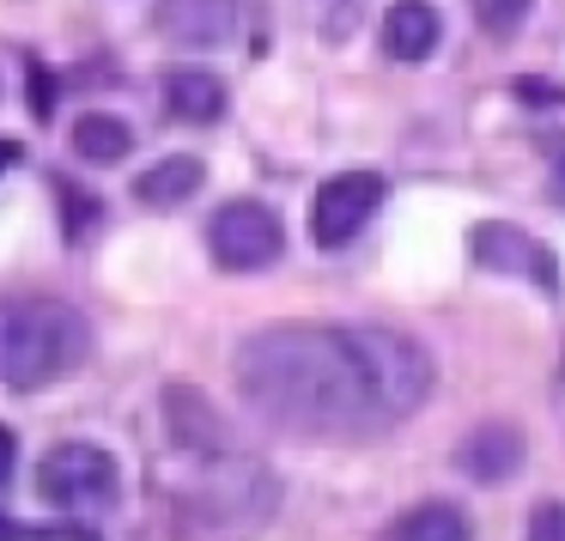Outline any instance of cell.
<instances>
[{
  "instance_id": "1",
  "label": "cell",
  "mask_w": 565,
  "mask_h": 541,
  "mask_svg": "<svg viewBox=\"0 0 565 541\" xmlns=\"http://www.w3.org/2000/svg\"><path fill=\"white\" fill-rule=\"evenodd\" d=\"M237 390L268 426L298 438H377L390 432V407L365 365L359 329L322 322H268L237 341Z\"/></svg>"
},
{
  "instance_id": "2",
  "label": "cell",
  "mask_w": 565,
  "mask_h": 541,
  "mask_svg": "<svg viewBox=\"0 0 565 541\" xmlns=\"http://www.w3.org/2000/svg\"><path fill=\"white\" fill-rule=\"evenodd\" d=\"M92 353V322L67 298H0V383L19 395L50 390Z\"/></svg>"
},
{
  "instance_id": "3",
  "label": "cell",
  "mask_w": 565,
  "mask_h": 541,
  "mask_svg": "<svg viewBox=\"0 0 565 541\" xmlns=\"http://www.w3.org/2000/svg\"><path fill=\"white\" fill-rule=\"evenodd\" d=\"M274 511H280L274 468H262L256 456H237V450L213 456V468L183 499V523L195 535H256Z\"/></svg>"
},
{
  "instance_id": "4",
  "label": "cell",
  "mask_w": 565,
  "mask_h": 541,
  "mask_svg": "<svg viewBox=\"0 0 565 541\" xmlns=\"http://www.w3.org/2000/svg\"><path fill=\"white\" fill-rule=\"evenodd\" d=\"M38 492L50 505H62V511H110L116 492H122V468H116V456L98 450V444L67 438L43 456Z\"/></svg>"
},
{
  "instance_id": "5",
  "label": "cell",
  "mask_w": 565,
  "mask_h": 541,
  "mask_svg": "<svg viewBox=\"0 0 565 541\" xmlns=\"http://www.w3.org/2000/svg\"><path fill=\"white\" fill-rule=\"evenodd\" d=\"M359 347H365V365H371V378H377V395H383L395 426H402L407 414H419L431 383H438V365H431L426 347L402 329H359Z\"/></svg>"
},
{
  "instance_id": "6",
  "label": "cell",
  "mask_w": 565,
  "mask_h": 541,
  "mask_svg": "<svg viewBox=\"0 0 565 541\" xmlns=\"http://www.w3.org/2000/svg\"><path fill=\"white\" fill-rule=\"evenodd\" d=\"M207 250L225 274H262L280 262L286 250V225L268 201H225L220 213L207 220Z\"/></svg>"
},
{
  "instance_id": "7",
  "label": "cell",
  "mask_w": 565,
  "mask_h": 541,
  "mask_svg": "<svg viewBox=\"0 0 565 541\" xmlns=\"http://www.w3.org/2000/svg\"><path fill=\"white\" fill-rule=\"evenodd\" d=\"M377 208H383V177L377 171H341L317 189V201H310V237H317L322 250H341L347 237L365 232V220Z\"/></svg>"
},
{
  "instance_id": "8",
  "label": "cell",
  "mask_w": 565,
  "mask_h": 541,
  "mask_svg": "<svg viewBox=\"0 0 565 541\" xmlns=\"http://www.w3.org/2000/svg\"><path fill=\"white\" fill-rule=\"evenodd\" d=\"M152 25L177 50H225L237 38V0H159Z\"/></svg>"
},
{
  "instance_id": "9",
  "label": "cell",
  "mask_w": 565,
  "mask_h": 541,
  "mask_svg": "<svg viewBox=\"0 0 565 541\" xmlns=\"http://www.w3.org/2000/svg\"><path fill=\"white\" fill-rule=\"evenodd\" d=\"M164 432H171L177 450H195V456H225L232 450V426L225 414L195 390V383H164Z\"/></svg>"
},
{
  "instance_id": "10",
  "label": "cell",
  "mask_w": 565,
  "mask_h": 541,
  "mask_svg": "<svg viewBox=\"0 0 565 541\" xmlns=\"http://www.w3.org/2000/svg\"><path fill=\"white\" fill-rule=\"evenodd\" d=\"M523 463H529V438L511 420H487V426H475L456 444V468H462L468 480H480V487H504Z\"/></svg>"
},
{
  "instance_id": "11",
  "label": "cell",
  "mask_w": 565,
  "mask_h": 541,
  "mask_svg": "<svg viewBox=\"0 0 565 541\" xmlns=\"http://www.w3.org/2000/svg\"><path fill=\"white\" fill-rule=\"evenodd\" d=\"M475 262H487L492 274H529L541 293H559V268H553V256L529 232H516V225H504V220L475 225Z\"/></svg>"
},
{
  "instance_id": "12",
  "label": "cell",
  "mask_w": 565,
  "mask_h": 541,
  "mask_svg": "<svg viewBox=\"0 0 565 541\" xmlns=\"http://www.w3.org/2000/svg\"><path fill=\"white\" fill-rule=\"evenodd\" d=\"M164 110L189 128H207L225 116V79L207 67H171L164 74Z\"/></svg>"
},
{
  "instance_id": "13",
  "label": "cell",
  "mask_w": 565,
  "mask_h": 541,
  "mask_svg": "<svg viewBox=\"0 0 565 541\" xmlns=\"http://www.w3.org/2000/svg\"><path fill=\"white\" fill-rule=\"evenodd\" d=\"M438 38H444L438 7H426V0H395L390 13H383V50L395 62H426L438 50Z\"/></svg>"
},
{
  "instance_id": "14",
  "label": "cell",
  "mask_w": 565,
  "mask_h": 541,
  "mask_svg": "<svg viewBox=\"0 0 565 541\" xmlns=\"http://www.w3.org/2000/svg\"><path fill=\"white\" fill-rule=\"evenodd\" d=\"M201 183H207V165L189 159V152H177V159H159L152 171H140L135 201H140V208H152V213H171V208H183Z\"/></svg>"
},
{
  "instance_id": "15",
  "label": "cell",
  "mask_w": 565,
  "mask_h": 541,
  "mask_svg": "<svg viewBox=\"0 0 565 541\" xmlns=\"http://www.w3.org/2000/svg\"><path fill=\"white\" fill-rule=\"evenodd\" d=\"M377 541H475V529H468V517L450 499H426V505L395 517Z\"/></svg>"
},
{
  "instance_id": "16",
  "label": "cell",
  "mask_w": 565,
  "mask_h": 541,
  "mask_svg": "<svg viewBox=\"0 0 565 541\" xmlns=\"http://www.w3.org/2000/svg\"><path fill=\"white\" fill-rule=\"evenodd\" d=\"M74 152L86 165H122L128 152H135V128H128L122 116H110V110H86L74 123Z\"/></svg>"
},
{
  "instance_id": "17",
  "label": "cell",
  "mask_w": 565,
  "mask_h": 541,
  "mask_svg": "<svg viewBox=\"0 0 565 541\" xmlns=\"http://www.w3.org/2000/svg\"><path fill=\"white\" fill-rule=\"evenodd\" d=\"M529 7H535V0H475V25L487 31V38H516Z\"/></svg>"
},
{
  "instance_id": "18",
  "label": "cell",
  "mask_w": 565,
  "mask_h": 541,
  "mask_svg": "<svg viewBox=\"0 0 565 541\" xmlns=\"http://www.w3.org/2000/svg\"><path fill=\"white\" fill-rule=\"evenodd\" d=\"M25 79H31V116H38V123H50V116H55V79L43 74L38 55H25Z\"/></svg>"
},
{
  "instance_id": "19",
  "label": "cell",
  "mask_w": 565,
  "mask_h": 541,
  "mask_svg": "<svg viewBox=\"0 0 565 541\" xmlns=\"http://www.w3.org/2000/svg\"><path fill=\"white\" fill-rule=\"evenodd\" d=\"M529 541H565V505H535L529 511Z\"/></svg>"
},
{
  "instance_id": "20",
  "label": "cell",
  "mask_w": 565,
  "mask_h": 541,
  "mask_svg": "<svg viewBox=\"0 0 565 541\" xmlns=\"http://www.w3.org/2000/svg\"><path fill=\"white\" fill-rule=\"evenodd\" d=\"M0 541H92L79 529H31V523H7L0 517Z\"/></svg>"
},
{
  "instance_id": "21",
  "label": "cell",
  "mask_w": 565,
  "mask_h": 541,
  "mask_svg": "<svg viewBox=\"0 0 565 541\" xmlns=\"http://www.w3.org/2000/svg\"><path fill=\"white\" fill-rule=\"evenodd\" d=\"M55 189H62V201H67V237H79V232H86V220H98V208H86L74 183H55Z\"/></svg>"
},
{
  "instance_id": "22",
  "label": "cell",
  "mask_w": 565,
  "mask_h": 541,
  "mask_svg": "<svg viewBox=\"0 0 565 541\" xmlns=\"http://www.w3.org/2000/svg\"><path fill=\"white\" fill-rule=\"evenodd\" d=\"M13 463H19V432H13V426H0V480L13 475Z\"/></svg>"
},
{
  "instance_id": "23",
  "label": "cell",
  "mask_w": 565,
  "mask_h": 541,
  "mask_svg": "<svg viewBox=\"0 0 565 541\" xmlns=\"http://www.w3.org/2000/svg\"><path fill=\"white\" fill-rule=\"evenodd\" d=\"M553 189H559V195H553V201H559V208H565V147H559V171H553Z\"/></svg>"
},
{
  "instance_id": "24",
  "label": "cell",
  "mask_w": 565,
  "mask_h": 541,
  "mask_svg": "<svg viewBox=\"0 0 565 541\" xmlns=\"http://www.w3.org/2000/svg\"><path fill=\"white\" fill-rule=\"evenodd\" d=\"M7 165H19V147H13V140H0V171H7Z\"/></svg>"
}]
</instances>
